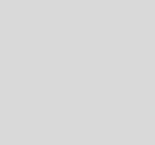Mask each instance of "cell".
Segmentation results:
<instances>
[]
</instances>
